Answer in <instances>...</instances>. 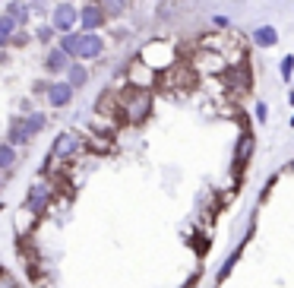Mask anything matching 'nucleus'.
<instances>
[{"label":"nucleus","mask_w":294,"mask_h":288,"mask_svg":"<svg viewBox=\"0 0 294 288\" xmlns=\"http://www.w3.org/2000/svg\"><path fill=\"white\" fill-rule=\"evenodd\" d=\"M237 257H241V247H237V250H234V254H231V257L225 260V266H222V273H218V282H225V279L231 276V269H234V263H237Z\"/></svg>","instance_id":"nucleus-18"},{"label":"nucleus","mask_w":294,"mask_h":288,"mask_svg":"<svg viewBox=\"0 0 294 288\" xmlns=\"http://www.w3.org/2000/svg\"><path fill=\"white\" fill-rule=\"evenodd\" d=\"M89 79H92L89 67H86V64H76V60H73V64L67 67V73H64V83L73 89V92H79V89H86V86H89Z\"/></svg>","instance_id":"nucleus-11"},{"label":"nucleus","mask_w":294,"mask_h":288,"mask_svg":"<svg viewBox=\"0 0 294 288\" xmlns=\"http://www.w3.org/2000/svg\"><path fill=\"white\" fill-rule=\"evenodd\" d=\"M291 83H294V76H291Z\"/></svg>","instance_id":"nucleus-26"},{"label":"nucleus","mask_w":294,"mask_h":288,"mask_svg":"<svg viewBox=\"0 0 294 288\" xmlns=\"http://www.w3.org/2000/svg\"><path fill=\"white\" fill-rule=\"evenodd\" d=\"M279 73H282V79H285V83H291V76H294V54H285V57H282Z\"/></svg>","instance_id":"nucleus-17"},{"label":"nucleus","mask_w":294,"mask_h":288,"mask_svg":"<svg viewBox=\"0 0 294 288\" xmlns=\"http://www.w3.org/2000/svg\"><path fill=\"white\" fill-rule=\"evenodd\" d=\"M51 19L48 26L54 29V35H70V32H76V4H70V0H57V4L51 7Z\"/></svg>","instance_id":"nucleus-5"},{"label":"nucleus","mask_w":294,"mask_h":288,"mask_svg":"<svg viewBox=\"0 0 294 288\" xmlns=\"http://www.w3.org/2000/svg\"><path fill=\"white\" fill-rule=\"evenodd\" d=\"M70 4H76V0H70Z\"/></svg>","instance_id":"nucleus-25"},{"label":"nucleus","mask_w":294,"mask_h":288,"mask_svg":"<svg viewBox=\"0 0 294 288\" xmlns=\"http://www.w3.org/2000/svg\"><path fill=\"white\" fill-rule=\"evenodd\" d=\"M152 108H155V89L127 86L123 92H117V117L130 127H142L152 117Z\"/></svg>","instance_id":"nucleus-1"},{"label":"nucleus","mask_w":294,"mask_h":288,"mask_svg":"<svg viewBox=\"0 0 294 288\" xmlns=\"http://www.w3.org/2000/svg\"><path fill=\"white\" fill-rule=\"evenodd\" d=\"M225 79H228V89L234 95H247L250 92V83H253V73H250V64L241 60V64H231L225 70Z\"/></svg>","instance_id":"nucleus-7"},{"label":"nucleus","mask_w":294,"mask_h":288,"mask_svg":"<svg viewBox=\"0 0 294 288\" xmlns=\"http://www.w3.org/2000/svg\"><path fill=\"white\" fill-rule=\"evenodd\" d=\"M73 60L67 57V54L57 48V45H51L48 48V54H45V64H41V70H45V76L48 79H60L64 73H67V67H70Z\"/></svg>","instance_id":"nucleus-9"},{"label":"nucleus","mask_w":294,"mask_h":288,"mask_svg":"<svg viewBox=\"0 0 294 288\" xmlns=\"http://www.w3.org/2000/svg\"><path fill=\"white\" fill-rule=\"evenodd\" d=\"M0 288H19V282H16V276H13V273L0 269Z\"/></svg>","instance_id":"nucleus-20"},{"label":"nucleus","mask_w":294,"mask_h":288,"mask_svg":"<svg viewBox=\"0 0 294 288\" xmlns=\"http://www.w3.org/2000/svg\"><path fill=\"white\" fill-rule=\"evenodd\" d=\"M57 48L70 60L89 64V60H98L108 51V38H101V32H70V35H60L57 38Z\"/></svg>","instance_id":"nucleus-2"},{"label":"nucleus","mask_w":294,"mask_h":288,"mask_svg":"<svg viewBox=\"0 0 294 288\" xmlns=\"http://www.w3.org/2000/svg\"><path fill=\"white\" fill-rule=\"evenodd\" d=\"M54 196H57V187H54V181H48L45 174H41L35 184H29V193H26V209L32 212V219H41V215L51 209Z\"/></svg>","instance_id":"nucleus-4"},{"label":"nucleus","mask_w":294,"mask_h":288,"mask_svg":"<svg viewBox=\"0 0 294 288\" xmlns=\"http://www.w3.org/2000/svg\"><path fill=\"white\" fill-rule=\"evenodd\" d=\"M253 45L256 48H275L279 45V29L275 26H256L253 29Z\"/></svg>","instance_id":"nucleus-13"},{"label":"nucleus","mask_w":294,"mask_h":288,"mask_svg":"<svg viewBox=\"0 0 294 288\" xmlns=\"http://www.w3.org/2000/svg\"><path fill=\"white\" fill-rule=\"evenodd\" d=\"M16 32H19V29H16V23L4 13V16H0V51H4V48L13 42V35H16Z\"/></svg>","instance_id":"nucleus-16"},{"label":"nucleus","mask_w":294,"mask_h":288,"mask_svg":"<svg viewBox=\"0 0 294 288\" xmlns=\"http://www.w3.org/2000/svg\"><path fill=\"white\" fill-rule=\"evenodd\" d=\"M291 127H294V114H291Z\"/></svg>","instance_id":"nucleus-23"},{"label":"nucleus","mask_w":294,"mask_h":288,"mask_svg":"<svg viewBox=\"0 0 294 288\" xmlns=\"http://www.w3.org/2000/svg\"><path fill=\"white\" fill-rule=\"evenodd\" d=\"M86 149H89V139H86L82 133H76V130H64V133L54 136V142H51L48 165H51V161H73L76 155H82ZM48 165H45V168H48Z\"/></svg>","instance_id":"nucleus-3"},{"label":"nucleus","mask_w":294,"mask_h":288,"mask_svg":"<svg viewBox=\"0 0 294 288\" xmlns=\"http://www.w3.org/2000/svg\"><path fill=\"white\" fill-rule=\"evenodd\" d=\"M253 152H256V136H253V130H241V136H237V142H234V168L241 171V168H247V161L253 158Z\"/></svg>","instance_id":"nucleus-10"},{"label":"nucleus","mask_w":294,"mask_h":288,"mask_svg":"<svg viewBox=\"0 0 294 288\" xmlns=\"http://www.w3.org/2000/svg\"><path fill=\"white\" fill-rule=\"evenodd\" d=\"M253 114H256V120H260V124H266V114H269V108H266V101H256V108H253Z\"/></svg>","instance_id":"nucleus-21"},{"label":"nucleus","mask_w":294,"mask_h":288,"mask_svg":"<svg viewBox=\"0 0 294 288\" xmlns=\"http://www.w3.org/2000/svg\"><path fill=\"white\" fill-rule=\"evenodd\" d=\"M0 193H4V174H0Z\"/></svg>","instance_id":"nucleus-22"},{"label":"nucleus","mask_w":294,"mask_h":288,"mask_svg":"<svg viewBox=\"0 0 294 288\" xmlns=\"http://www.w3.org/2000/svg\"><path fill=\"white\" fill-rule=\"evenodd\" d=\"M7 16L16 23V29H23V26L32 19V7H29V0H13V4L7 7Z\"/></svg>","instance_id":"nucleus-12"},{"label":"nucleus","mask_w":294,"mask_h":288,"mask_svg":"<svg viewBox=\"0 0 294 288\" xmlns=\"http://www.w3.org/2000/svg\"><path fill=\"white\" fill-rule=\"evenodd\" d=\"M95 4L101 7V13L108 16V19H117V16H123V13H127L130 0H95Z\"/></svg>","instance_id":"nucleus-14"},{"label":"nucleus","mask_w":294,"mask_h":288,"mask_svg":"<svg viewBox=\"0 0 294 288\" xmlns=\"http://www.w3.org/2000/svg\"><path fill=\"white\" fill-rule=\"evenodd\" d=\"M73 98H76V92L64 83V79H48V89H45V101L51 105V108H70L73 105Z\"/></svg>","instance_id":"nucleus-8"},{"label":"nucleus","mask_w":294,"mask_h":288,"mask_svg":"<svg viewBox=\"0 0 294 288\" xmlns=\"http://www.w3.org/2000/svg\"><path fill=\"white\" fill-rule=\"evenodd\" d=\"M108 26V16L95 0H86L82 7H76V32H101Z\"/></svg>","instance_id":"nucleus-6"},{"label":"nucleus","mask_w":294,"mask_h":288,"mask_svg":"<svg viewBox=\"0 0 294 288\" xmlns=\"http://www.w3.org/2000/svg\"><path fill=\"white\" fill-rule=\"evenodd\" d=\"M193 282H196V279H193ZM193 282H190V285H193ZM190 285H187V288H190Z\"/></svg>","instance_id":"nucleus-24"},{"label":"nucleus","mask_w":294,"mask_h":288,"mask_svg":"<svg viewBox=\"0 0 294 288\" xmlns=\"http://www.w3.org/2000/svg\"><path fill=\"white\" fill-rule=\"evenodd\" d=\"M35 38H38L41 45H51V38H54V29L45 23V26H38V32H35Z\"/></svg>","instance_id":"nucleus-19"},{"label":"nucleus","mask_w":294,"mask_h":288,"mask_svg":"<svg viewBox=\"0 0 294 288\" xmlns=\"http://www.w3.org/2000/svg\"><path fill=\"white\" fill-rule=\"evenodd\" d=\"M16 161H19V152L7 142H0V174H10L16 168Z\"/></svg>","instance_id":"nucleus-15"}]
</instances>
